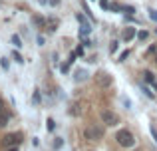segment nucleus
I'll return each instance as SVG.
<instances>
[{
    "label": "nucleus",
    "mask_w": 157,
    "mask_h": 151,
    "mask_svg": "<svg viewBox=\"0 0 157 151\" xmlns=\"http://www.w3.org/2000/svg\"><path fill=\"white\" fill-rule=\"evenodd\" d=\"M115 141H117L121 147H133V145H135L133 133L127 131V129H119V131L115 133Z\"/></svg>",
    "instance_id": "f257e3e1"
},
{
    "label": "nucleus",
    "mask_w": 157,
    "mask_h": 151,
    "mask_svg": "<svg viewBox=\"0 0 157 151\" xmlns=\"http://www.w3.org/2000/svg\"><path fill=\"white\" fill-rule=\"evenodd\" d=\"M84 137L88 141H98L104 137V127L101 125H88V127L84 129Z\"/></svg>",
    "instance_id": "f03ea898"
},
{
    "label": "nucleus",
    "mask_w": 157,
    "mask_h": 151,
    "mask_svg": "<svg viewBox=\"0 0 157 151\" xmlns=\"http://www.w3.org/2000/svg\"><path fill=\"white\" fill-rule=\"evenodd\" d=\"M22 143V133H8L6 137L2 139V147L8 149V147H18Z\"/></svg>",
    "instance_id": "7ed1b4c3"
},
{
    "label": "nucleus",
    "mask_w": 157,
    "mask_h": 151,
    "mask_svg": "<svg viewBox=\"0 0 157 151\" xmlns=\"http://www.w3.org/2000/svg\"><path fill=\"white\" fill-rule=\"evenodd\" d=\"M101 121H104L105 125H117L119 117H117V113L109 111V109H104V111H101Z\"/></svg>",
    "instance_id": "20e7f679"
},
{
    "label": "nucleus",
    "mask_w": 157,
    "mask_h": 151,
    "mask_svg": "<svg viewBox=\"0 0 157 151\" xmlns=\"http://www.w3.org/2000/svg\"><path fill=\"white\" fill-rule=\"evenodd\" d=\"M111 81H113V77L109 74H105V72H100V74H96V84L101 85V88H107V85H111Z\"/></svg>",
    "instance_id": "39448f33"
},
{
    "label": "nucleus",
    "mask_w": 157,
    "mask_h": 151,
    "mask_svg": "<svg viewBox=\"0 0 157 151\" xmlns=\"http://www.w3.org/2000/svg\"><path fill=\"white\" fill-rule=\"evenodd\" d=\"M135 34H137V32H135V28L133 26H127L125 30H123V40H125V42H129L131 38H135Z\"/></svg>",
    "instance_id": "423d86ee"
},
{
    "label": "nucleus",
    "mask_w": 157,
    "mask_h": 151,
    "mask_svg": "<svg viewBox=\"0 0 157 151\" xmlns=\"http://www.w3.org/2000/svg\"><path fill=\"white\" fill-rule=\"evenodd\" d=\"M46 30L48 32H56L58 30V18H48L46 20Z\"/></svg>",
    "instance_id": "0eeeda50"
},
{
    "label": "nucleus",
    "mask_w": 157,
    "mask_h": 151,
    "mask_svg": "<svg viewBox=\"0 0 157 151\" xmlns=\"http://www.w3.org/2000/svg\"><path fill=\"white\" fill-rule=\"evenodd\" d=\"M32 22H34L38 28H46V20H44L42 16H32Z\"/></svg>",
    "instance_id": "6e6552de"
},
{
    "label": "nucleus",
    "mask_w": 157,
    "mask_h": 151,
    "mask_svg": "<svg viewBox=\"0 0 157 151\" xmlns=\"http://www.w3.org/2000/svg\"><path fill=\"white\" fill-rule=\"evenodd\" d=\"M90 32H92V24H82V28H80V36H88Z\"/></svg>",
    "instance_id": "1a4fd4ad"
},
{
    "label": "nucleus",
    "mask_w": 157,
    "mask_h": 151,
    "mask_svg": "<svg viewBox=\"0 0 157 151\" xmlns=\"http://www.w3.org/2000/svg\"><path fill=\"white\" fill-rule=\"evenodd\" d=\"M8 119H10V115H8L6 111H0V127H4V125L8 123Z\"/></svg>",
    "instance_id": "9d476101"
},
{
    "label": "nucleus",
    "mask_w": 157,
    "mask_h": 151,
    "mask_svg": "<svg viewBox=\"0 0 157 151\" xmlns=\"http://www.w3.org/2000/svg\"><path fill=\"white\" fill-rule=\"evenodd\" d=\"M86 77H88V72H86V70H78L76 72V80L78 81H84Z\"/></svg>",
    "instance_id": "9b49d317"
},
{
    "label": "nucleus",
    "mask_w": 157,
    "mask_h": 151,
    "mask_svg": "<svg viewBox=\"0 0 157 151\" xmlns=\"http://www.w3.org/2000/svg\"><path fill=\"white\" fill-rule=\"evenodd\" d=\"M12 44H14L16 48H22V46H24V44H22V40H20V36H16V34L12 36Z\"/></svg>",
    "instance_id": "f8f14e48"
},
{
    "label": "nucleus",
    "mask_w": 157,
    "mask_h": 151,
    "mask_svg": "<svg viewBox=\"0 0 157 151\" xmlns=\"http://www.w3.org/2000/svg\"><path fill=\"white\" fill-rule=\"evenodd\" d=\"M76 20H78V22H80V24H90L88 20H86V16L82 14V12H78V14H76Z\"/></svg>",
    "instance_id": "ddd939ff"
},
{
    "label": "nucleus",
    "mask_w": 157,
    "mask_h": 151,
    "mask_svg": "<svg viewBox=\"0 0 157 151\" xmlns=\"http://www.w3.org/2000/svg\"><path fill=\"white\" fill-rule=\"evenodd\" d=\"M12 58H14V60H16L18 64H24V58H22V54H20V52H16V50H14V54H12Z\"/></svg>",
    "instance_id": "4468645a"
},
{
    "label": "nucleus",
    "mask_w": 157,
    "mask_h": 151,
    "mask_svg": "<svg viewBox=\"0 0 157 151\" xmlns=\"http://www.w3.org/2000/svg\"><path fill=\"white\" fill-rule=\"evenodd\" d=\"M143 92H145V96H147V97H149V100H153V97H155V93H153V92H151V89H149V88H143Z\"/></svg>",
    "instance_id": "2eb2a0df"
},
{
    "label": "nucleus",
    "mask_w": 157,
    "mask_h": 151,
    "mask_svg": "<svg viewBox=\"0 0 157 151\" xmlns=\"http://www.w3.org/2000/svg\"><path fill=\"white\" fill-rule=\"evenodd\" d=\"M123 12L131 16V14H135V8H133V6H125V8H123Z\"/></svg>",
    "instance_id": "dca6fc26"
},
{
    "label": "nucleus",
    "mask_w": 157,
    "mask_h": 151,
    "mask_svg": "<svg viewBox=\"0 0 157 151\" xmlns=\"http://www.w3.org/2000/svg\"><path fill=\"white\" fill-rule=\"evenodd\" d=\"M147 36H149V34H147V30H141V32H137V38H139V40H145Z\"/></svg>",
    "instance_id": "f3484780"
},
{
    "label": "nucleus",
    "mask_w": 157,
    "mask_h": 151,
    "mask_svg": "<svg viewBox=\"0 0 157 151\" xmlns=\"http://www.w3.org/2000/svg\"><path fill=\"white\" fill-rule=\"evenodd\" d=\"M145 80L149 81V84H153V81H155V77H153V74H151V72H145Z\"/></svg>",
    "instance_id": "a211bd4d"
},
{
    "label": "nucleus",
    "mask_w": 157,
    "mask_h": 151,
    "mask_svg": "<svg viewBox=\"0 0 157 151\" xmlns=\"http://www.w3.org/2000/svg\"><path fill=\"white\" fill-rule=\"evenodd\" d=\"M46 127H48V131H52V129L56 127V123H54V119H48V121H46Z\"/></svg>",
    "instance_id": "6ab92c4d"
},
{
    "label": "nucleus",
    "mask_w": 157,
    "mask_h": 151,
    "mask_svg": "<svg viewBox=\"0 0 157 151\" xmlns=\"http://www.w3.org/2000/svg\"><path fill=\"white\" fill-rule=\"evenodd\" d=\"M149 18L153 20V22H157V10H153V8H151V10H149Z\"/></svg>",
    "instance_id": "aec40b11"
},
{
    "label": "nucleus",
    "mask_w": 157,
    "mask_h": 151,
    "mask_svg": "<svg viewBox=\"0 0 157 151\" xmlns=\"http://www.w3.org/2000/svg\"><path fill=\"white\" fill-rule=\"evenodd\" d=\"M109 52H111V54H115V52H117V42H111L109 44Z\"/></svg>",
    "instance_id": "412c9836"
},
{
    "label": "nucleus",
    "mask_w": 157,
    "mask_h": 151,
    "mask_svg": "<svg viewBox=\"0 0 157 151\" xmlns=\"http://www.w3.org/2000/svg\"><path fill=\"white\" fill-rule=\"evenodd\" d=\"M127 56H129V50L121 52V54H119V62H123V60H127Z\"/></svg>",
    "instance_id": "4be33fe9"
},
{
    "label": "nucleus",
    "mask_w": 157,
    "mask_h": 151,
    "mask_svg": "<svg viewBox=\"0 0 157 151\" xmlns=\"http://www.w3.org/2000/svg\"><path fill=\"white\" fill-rule=\"evenodd\" d=\"M0 64H2L4 70H8V68H10V64H8V60H6V58H0Z\"/></svg>",
    "instance_id": "5701e85b"
},
{
    "label": "nucleus",
    "mask_w": 157,
    "mask_h": 151,
    "mask_svg": "<svg viewBox=\"0 0 157 151\" xmlns=\"http://www.w3.org/2000/svg\"><path fill=\"white\" fill-rule=\"evenodd\" d=\"M100 6L104 8V10H107V8H109V0H100Z\"/></svg>",
    "instance_id": "b1692460"
},
{
    "label": "nucleus",
    "mask_w": 157,
    "mask_h": 151,
    "mask_svg": "<svg viewBox=\"0 0 157 151\" xmlns=\"http://www.w3.org/2000/svg\"><path fill=\"white\" fill-rule=\"evenodd\" d=\"M109 8H111V10H115V12H119V10H123V8H121V6H119V4H115V2H113V4H109Z\"/></svg>",
    "instance_id": "393cba45"
},
{
    "label": "nucleus",
    "mask_w": 157,
    "mask_h": 151,
    "mask_svg": "<svg viewBox=\"0 0 157 151\" xmlns=\"http://www.w3.org/2000/svg\"><path fill=\"white\" fill-rule=\"evenodd\" d=\"M60 70H62V72H68V70H70V62L62 64V66H60Z\"/></svg>",
    "instance_id": "a878e982"
},
{
    "label": "nucleus",
    "mask_w": 157,
    "mask_h": 151,
    "mask_svg": "<svg viewBox=\"0 0 157 151\" xmlns=\"http://www.w3.org/2000/svg\"><path fill=\"white\" fill-rule=\"evenodd\" d=\"M76 56H84V48H78V50H76Z\"/></svg>",
    "instance_id": "bb28decb"
},
{
    "label": "nucleus",
    "mask_w": 157,
    "mask_h": 151,
    "mask_svg": "<svg viewBox=\"0 0 157 151\" xmlns=\"http://www.w3.org/2000/svg\"><path fill=\"white\" fill-rule=\"evenodd\" d=\"M38 46H44V36H38Z\"/></svg>",
    "instance_id": "cd10ccee"
},
{
    "label": "nucleus",
    "mask_w": 157,
    "mask_h": 151,
    "mask_svg": "<svg viewBox=\"0 0 157 151\" xmlns=\"http://www.w3.org/2000/svg\"><path fill=\"white\" fill-rule=\"evenodd\" d=\"M48 2H50L52 6H58V4H60V0H48Z\"/></svg>",
    "instance_id": "c85d7f7f"
},
{
    "label": "nucleus",
    "mask_w": 157,
    "mask_h": 151,
    "mask_svg": "<svg viewBox=\"0 0 157 151\" xmlns=\"http://www.w3.org/2000/svg\"><path fill=\"white\" fill-rule=\"evenodd\" d=\"M151 133H153V137H155V141H157V129L155 127H151Z\"/></svg>",
    "instance_id": "c756f323"
},
{
    "label": "nucleus",
    "mask_w": 157,
    "mask_h": 151,
    "mask_svg": "<svg viewBox=\"0 0 157 151\" xmlns=\"http://www.w3.org/2000/svg\"><path fill=\"white\" fill-rule=\"evenodd\" d=\"M6 151H18V149H16V147H8Z\"/></svg>",
    "instance_id": "7c9ffc66"
},
{
    "label": "nucleus",
    "mask_w": 157,
    "mask_h": 151,
    "mask_svg": "<svg viewBox=\"0 0 157 151\" xmlns=\"http://www.w3.org/2000/svg\"><path fill=\"white\" fill-rule=\"evenodd\" d=\"M38 2H40V4H48V0H38Z\"/></svg>",
    "instance_id": "2f4dec72"
},
{
    "label": "nucleus",
    "mask_w": 157,
    "mask_h": 151,
    "mask_svg": "<svg viewBox=\"0 0 157 151\" xmlns=\"http://www.w3.org/2000/svg\"><path fill=\"white\" fill-rule=\"evenodd\" d=\"M153 88H155V89H157V81H153Z\"/></svg>",
    "instance_id": "473e14b6"
},
{
    "label": "nucleus",
    "mask_w": 157,
    "mask_h": 151,
    "mask_svg": "<svg viewBox=\"0 0 157 151\" xmlns=\"http://www.w3.org/2000/svg\"><path fill=\"white\" fill-rule=\"evenodd\" d=\"M0 111H2V100H0Z\"/></svg>",
    "instance_id": "72a5a7b5"
}]
</instances>
